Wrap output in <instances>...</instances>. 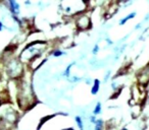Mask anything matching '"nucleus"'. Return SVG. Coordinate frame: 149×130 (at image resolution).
Wrapping results in <instances>:
<instances>
[{"label": "nucleus", "mask_w": 149, "mask_h": 130, "mask_svg": "<svg viewBox=\"0 0 149 130\" xmlns=\"http://www.w3.org/2000/svg\"><path fill=\"white\" fill-rule=\"evenodd\" d=\"M59 9L65 17L72 19L89 10V0H60Z\"/></svg>", "instance_id": "obj_1"}, {"label": "nucleus", "mask_w": 149, "mask_h": 130, "mask_svg": "<svg viewBox=\"0 0 149 130\" xmlns=\"http://www.w3.org/2000/svg\"><path fill=\"white\" fill-rule=\"evenodd\" d=\"M47 43L44 41H36L29 44L21 52L19 59L23 63H33L35 60L39 59L47 49Z\"/></svg>", "instance_id": "obj_2"}, {"label": "nucleus", "mask_w": 149, "mask_h": 130, "mask_svg": "<svg viewBox=\"0 0 149 130\" xmlns=\"http://www.w3.org/2000/svg\"><path fill=\"white\" fill-rule=\"evenodd\" d=\"M72 19H74V25H76L78 31L84 32L91 29L92 21H91V15L89 13V10L76 15L74 17H72Z\"/></svg>", "instance_id": "obj_3"}, {"label": "nucleus", "mask_w": 149, "mask_h": 130, "mask_svg": "<svg viewBox=\"0 0 149 130\" xmlns=\"http://www.w3.org/2000/svg\"><path fill=\"white\" fill-rule=\"evenodd\" d=\"M6 70L10 76L17 77L23 73L24 71V65L21 59H17V58H11L6 64Z\"/></svg>", "instance_id": "obj_4"}, {"label": "nucleus", "mask_w": 149, "mask_h": 130, "mask_svg": "<svg viewBox=\"0 0 149 130\" xmlns=\"http://www.w3.org/2000/svg\"><path fill=\"white\" fill-rule=\"evenodd\" d=\"M2 3L13 17H19L22 8L17 0H2Z\"/></svg>", "instance_id": "obj_5"}, {"label": "nucleus", "mask_w": 149, "mask_h": 130, "mask_svg": "<svg viewBox=\"0 0 149 130\" xmlns=\"http://www.w3.org/2000/svg\"><path fill=\"white\" fill-rule=\"evenodd\" d=\"M138 78H139V81H140L141 83H143V85H146V83H148L149 81V64L140 71V73H139V75H138Z\"/></svg>", "instance_id": "obj_6"}, {"label": "nucleus", "mask_w": 149, "mask_h": 130, "mask_svg": "<svg viewBox=\"0 0 149 130\" xmlns=\"http://www.w3.org/2000/svg\"><path fill=\"white\" fill-rule=\"evenodd\" d=\"M137 15V12L136 11H132V12H130L129 14H127L126 17H122V19L118 21V25H125L128 21H130L131 19H134L135 17H136Z\"/></svg>", "instance_id": "obj_7"}, {"label": "nucleus", "mask_w": 149, "mask_h": 130, "mask_svg": "<svg viewBox=\"0 0 149 130\" xmlns=\"http://www.w3.org/2000/svg\"><path fill=\"white\" fill-rule=\"evenodd\" d=\"M112 2L116 3L118 5H120V6H123V5H128L129 3L131 2V1H133V0H111Z\"/></svg>", "instance_id": "obj_8"}, {"label": "nucleus", "mask_w": 149, "mask_h": 130, "mask_svg": "<svg viewBox=\"0 0 149 130\" xmlns=\"http://www.w3.org/2000/svg\"><path fill=\"white\" fill-rule=\"evenodd\" d=\"M99 85H100V83L98 79H96V80H94V85L93 87H92V94H94L95 95L96 93L98 91V89H99Z\"/></svg>", "instance_id": "obj_9"}, {"label": "nucleus", "mask_w": 149, "mask_h": 130, "mask_svg": "<svg viewBox=\"0 0 149 130\" xmlns=\"http://www.w3.org/2000/svg\"><path fill=\"white\" fill-rule=\"evenodd\" d=\"M62 55H64V51H61L60 49H54V51L52 52L53 57H61Z\"/></svg>", "instance_id": "obj_10"}, {"label": "nucleus", "mask_w": 149, "mask_h": 130, "mask_svg": "<svg viewBox=\"0 0 149 130\" xmlns=\"http://www.w3.org/2000/svg\"><path fill=\"white\" fill-rule=\"evenodd\" d=\"M100 112H101V104H100V103H98L97 105H96L95 109H94L93 114H94V115H98V114H99Z\"/></svg>", "instance_id": "obj_11"}, {"label": "nucleus", "mask_w": 149, "mask_h": 130, "mask_svg": "<svg viewBox=\"0 0 149 130\" xmlns=\"http://www.w3.org/2000/svg\"><path fill=\"white\" fill-rule=\"evenodd\" d=\"M76 121H77V124H78V126H79L80 129L83 130V123H82L81 117H77V118H76Z\"/></svg>", "instance_id": "obj_12"}, {"label": "nucleus", "mask_w": 149, "mask_h": 130, "mask_svg": "<svg viewBox=\"0 0 149 130\" xmlns=\"http://www.w3.org/2000/svg\"><path fill=\"white\" fill-rule=\"evenodd\" d=\"M5 29H7V28H6V25H5V23H3V21H2V19H0V33H1V32H3V31H4Z\"/></svg>", "instance_id": "obj_13"}, {"label": "nucleus", "mask_w": 149, "mask_h": 130, "mask_svg": "<svg viewBox=\"0 0 149 130\" xmlns=\"http://www.w3.org/2000/svg\"><path fill=\"white\" fill-rule=\"evenodd\" d=\"M102 127V121L101 120H98L96 121V126H95V130H100Z\"/></svg>", "instance_id": "obj_14"}, {"label": "nucleus", "mask_w": 149, "mask_h": 130, "mask_svg": "<svg viewBox=\"0 0 149 130\" xmlns=\"http://www.w3.org/2000/svg\"><path fill=\"white\" fill-rule=\"evenodd\" d=\"M98 51H99V46L95 45V46H94V49H93V51H92V53H93L94 55H95V54L98 53Z\"/></svg>", "instance_id": "obj_15"}, {"label": "nucleus", "mask_w": 149, "mask_h": 130, "mask_svg": "<svg viewBox=\"0 0 149 130\" xmlns=\"http://www.w3.org/2000/svg\"><path fill=\"white\" fill-rule=\"evenodd\" d=\"M25 4L26 5H32V2H31V1H26Z\"/></svg>", "instance_id": "obj_16"}, {"label": "nucleus", "mask_w": 149, "mask_h": 130, "mask_svg": "<svg viewBox=\"0 0 149 130\" xmlns=\"http://www.w3.org/2000/svg\"><path fill=\"white\" fill-rule=\"evenodd\" d=\"M148 101H149V93H148Z\"/></svg>", "instance_id": "obj_17"}, {"label": "nucleus", "mask_w": 149, "mask_h": 130, "mask_svg": "<svg viewBox=\"0 0 149 130\" xmlns=\"http://www.w3.org/2000/svg\"><path fill=\"white\" fill-rule=\"evenodd\" d=\"M68 130H72V129H68Z\"/></svg>", "instance_id": "obj_18"}, {"label": "nucleus", "mask_w": 149, "mask_h": 130, "mask_svg": "<svg viewBox=\"0 0 149 130\" xmlns=\"http://www.w3.org/2000/svg\"><path fill=\"white\" fill-rule=\"evenodd\" d=\"M124 130H127V129H124Z\"/></svg>", "instance_id": "obj_19"}]
</instances>
